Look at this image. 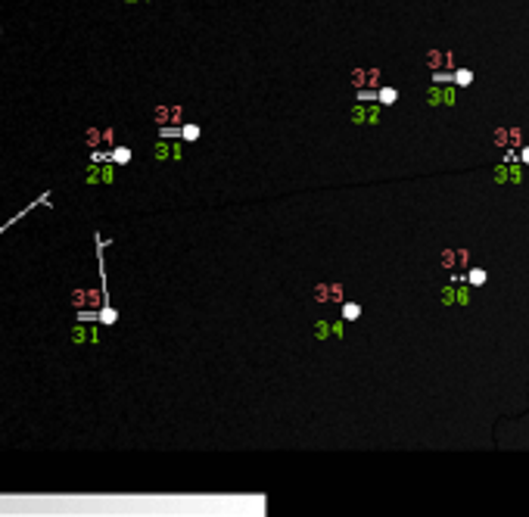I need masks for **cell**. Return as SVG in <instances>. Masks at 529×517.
Wrapping results in <instances>:
<instances>
[{
  "label": "cell",
  "mask_w": 529,
  "mask_h": 517,
  "mask_svg": "<svg viewBox=\"0 0 529 517\" xmlns=\"http://www.w3.org/2000/svg\"><path fill=\"white\" fill-rule=\"evenodd\" d=\"M177 134H181L184 140H196V137H199V128H196V125H184V128L177 131Z\"/></svg>",
  "instance_id": "cell-10"
},
{
  "label": "cell",
  "mask_w": 529,
  "mask_h": 517,
  "mask_svg": "<svg viewBox=\"0 0 529 517\" xmlns=\"http://www.w3.org/2000/svg\"><path fill=\"white\" fill-rule=\"evenodd\" d=\"M314 299H333V302H339V299H343V287H339V284L318 287V290H314Z\"/></svg>",
  "instance_id": "cell-4"
},
{
  "label": "cell",
  "mask_w": 529,
  "mask_h": 517,
  "mask_svg": "<svg viewBox=\"0 0 529 517\" xmlns=\"http://www.w3.org/2000/svg\"><path fill=\"white\" fill-rule=\"evenodd\" d=\"M90 159H93L97 165H103V162H109V153H103V150H93V156H90Z\"/></svg>",
  "instance_id": "cell-12"
},
{
  "label": "cell",
  "mask_w": 529,
  "mask_h": 517,
  "mask_svg": "<svg viewBox=\"0 0 529 517\" xmlns=\"http://www.w3.org/2000/svg\"><path fill=\"white\" fill-rule=\"evenodd\" d=\"M380 100H383V103H392V100H396V90H389V88H386V90L380 94Z\"/></svg>",
  "instance_id": "cell-14"
},
{
  "label": "cell",
  "mask_w": 529,
  "mask_h": 517,
  "mask_svg": "<svg viewBox=\"0 0 529 517\" xmlns=\"http://www.w3.org/2000/svg\"><path fill=\"white\" fill-rule=\"evenodd\" d=\"M314 330H318V337H327V334H333V327H330V324H324V321H321V324H314Z\"/></svg>",
  "instance_id": "cell-13"
},
{
  "label": "cell",
  "mask_w": 529,
  "mask_h": 517,
  "mask_svg": "<svg viewBox=\"0 0 529 517\" xmlns=\"http://www.w3.org/2000/svg\"><path fill=\"white\" fill-rule=\"evenodd\" d=\"M88 181H112V168H109L106 162H103V168H90Z\"/></svg>",
  "instance_id": "cell-6"
},
{
  "label": "cell",
  "mask_w": 529,
  "mask_h": 517,
  "mask_svg": "<svg viewBox=\"0 0 529 517\" xmlns=\"http://www.w3.org/2000/svg\"><path fill=\"white\" fill-rule=\"evenodd\" d=\"M72 302H75L78 309H100L103 293H100V290H75V293H72Z\"/></svg>",
  "instance_id": "cell-1"
},
{
  "label": "cell",
  "mask_w": 529,
  "mask_h": 517,
  "mask_svg": "<svg viewBox=\"0 0 529 517\" xmlns=\"http://www.w3.org/2000/svg\"><path fill=\"white\" fill-rule=\"evenodd\" d=\"M177 131H181L177 125H159V134H162L165 140H175V137H177Z\"/></svg>",
  "instance_id": "cell-9"
},
{
  "label": "cell",
  "mask_w": 529,
  "mask_h": 517,
  "mask_svg": "<svg viewBox=\"0 0 529 517\" xmlns=\"http://www.w3.org/2000/svg\"><path fill=\"white\" fill-rule=\"evenodd\" d=\"M181 106H159L156 112H153V118H156V125H177L181 122Z\"/></svg>",
  "instance_id": "cell-2"
},
{
  "label": "cell",
  "mask_w": 529,
  "mask_h": 517,
  "mask_svg": "<svg viewBox=\"0 0 529 517\" xmlns=\"http://www.w3.org/2000/svg\"><path fill=\"white\" fill-rule=\"evenodd\" d=\"M88 140L93 143V147H97V143H100V131H93V128H90V131H88Z\"/></svg>",
  "instance_id": "cell-15"
},
{
  "label": "cell",
  "mask_w": 529,
  "mask_h": 517,
  "mask_svg": "<svg viewBox=\"0 0 529 517\" xmlns=\"http://www.w3.org/2000/svg\"><path fill=\"white\" fill-rule=\"evenodd\" d=\"M153 156L162 159V162H165V159H181V147H177V143H168L165 137H162L156 143V150H153Z\"/></svg>",
  "instance_id": "cell-3"
},
{
  "label": "cell",
  "mask_w": 529,
  "mask_h": 517,
  "mask_svg": "<svg viewBox=\"0 0 529 517\" xmlns=\"http://www.w3.org/2000/svg\"><path fill=\"white\" fill-rule=\"evenodd\" d=\"M115 318H118L115 309H106V306L100 309V321H103V324H115Z\"/></svg>",
  "instance_id": "cell-11"
},
{
  "label": "cell",
  "mask_w": 529,
  "mask_h": 517,
  "mask_svg": "<svg viewBox=\"0 0 529 517\" xmlns=\"http://www.w3.org/2000/svg\"><path fill=\"white\" fill-rule=\"evenodd\" d=\"M72 340H75V343H100V334H93L90 327H75Z\"/></svg>",
  "instance_id": "cell-5"
},
{
  "label": "cell",
  "mask_w": 529,
  "mask_h": 517,
  "mask_svg": "<svg viewBox=\"0 0 529 517\" xmlns=\"http://www.w3.org/2000/svg\"><path fill=\"white\" fill-rule=\"evenodd\" d=\"M358 315H361V306H355V302H346V306H343V318L346 321H355Z\"/></svg>",
  "instance_id": "cell-8"
},
{
  "label": "cell",
  "mask_w": 529,
  "mask_h": 517,
  "mask_svg": "<svg viewBox=\"0 0 529 517\" xmlns=\"http://www.w3.org/2000/svg\"><path fill=\"white\" fill-rule=\"evenodd\" d=\"M109 162H118V165H128L131 162V150L128 147H115L112 153H109Z\"/></svg>",
  "instance_id": "cell-7"
}]
</instances>
